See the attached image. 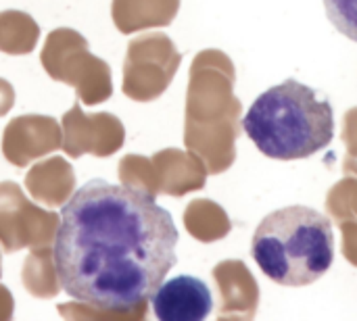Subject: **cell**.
Returning <instances> with one entry per match:
<instances>
[{"label": "cell", "instance_id": "obj_1", "mask_svg": "<svg viewBox=\"0 0 357 321\" xmlns=\"http://www.w3.org/2000/svg\"><path fill=\"white\" fill-rule=\"evenodd\" d=\"M178 228L146 192L90 180L61 209L52 244L67 297L107 311L146 303L176 265Z\"/></svg>", "mask_w": 357, "mask_h": 321}, {"label": "cell", "instance_id": "obj_2", "mask_svg": "<svg viewBox=\"0 0 357 321\" xmlns=\"http://www.w3.org/2000/svg\"><path fill=\"white\" fill-rule=\"evenodd\" d=\"M243 130L270 159H307L335 138V111L314 88L287 79L253 100Z\"/></svg>", "mask_w": 357, "mask_h": 321}, {"label": "cell", "instance_id": "obj_3", "mask_svg": "<svg viewBox=\"0 0 357 321\" xmlns=\"http://www.w3.org/2000/svg\"><path fill=\"white\" fill-rule=\"evenodd\" d=\"M259 269L280 286H310L335 261L333 221L303 205L278 209L264 217L251 242Z\"/></svg>", "mask_w": 357, "mask_h": 321}, {"label": "cell", "instance_id": "obj_4", "mask_svg": "<svg viewBox=\"0 0 357 321\" xmlns=\"http://www.w3.org/2000/svg\"><path fill=\"white\" fill-rule=\"evenodd\" d=\"M151 305L159 321H203L213 311V297L201 278L176 276L159 284Z\"/></svg>", "mask_w": 357, "mask_h": 321}, {"label": "cell", "instance_id": "obj_5", "mask_svg": "<svg viewBox=\"0 0 357 321\" xmlns=\"http://www.w3.org/2000/svg\"><path fill=\"white\" fill-rule=\"evenodd\" d=\"M324 8L333 25L357 42V0H324Z\"/></svg>", "mask_w": 357, "mask_h": 321}]
</instances>
